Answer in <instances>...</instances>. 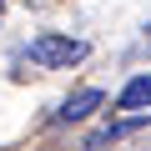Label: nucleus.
I'll use <instances>...</instances> for the list:
<instances>
[{"label": "nucleus", "instance_id": "obj_3", "mask_svg": "<svg viewBox=\"0 0 151 151\" xmlns=\"http://www.w3.org/2000/svg\"><path fill=\"white\" fill-rule=\"evenodd\" d=\"M116 106H121V111H141V106H151V76L126 81V91L116 96Z\"/></svg>", "mask_w": 151, "mask_h": 151}, {"label": "nucleus", "instance_id": "obj_4", "mask_svg": "<svg viewBox=\"0 0 151 151\" xmlns=\"http://www.w3.org/2000/svg\"><path fill=\"white\" fill-rule=\"evenodd\" d=\"M146 40H151V25H146Z\"/></svg>", "mask_w": 151, "mask_h": 151}, {"label": "nucleus", "instance_id": "obj_2", "mask_svg": "<svg viewBox=\"0 0 151 151\" xmlns=\"http://www.w3.org/2000/svg\"><path fill=\"white\" fill-rule=\"evenodd\" d=\"M96 106H101V91H76V96H70V101H65L55 116H60V121H86Z\"/></svg>", "mask_w": 151, "mask_h": 151}, {"label": "nucleus", "instance_id": "obj_1", "mask_svg": "<svg viewBox=\"0 0 151 151\" xmlns=\"http://www.w3.org/2000/svg\"><path fill=\"white\" fill-rule=\"evenodd\" d=\"M86 45L81 40H70V35H35L30 40V60L35 65H70V60H81Z\"/></svg>", "mask_w": 151, "mask_h": 151}]
</instances>
